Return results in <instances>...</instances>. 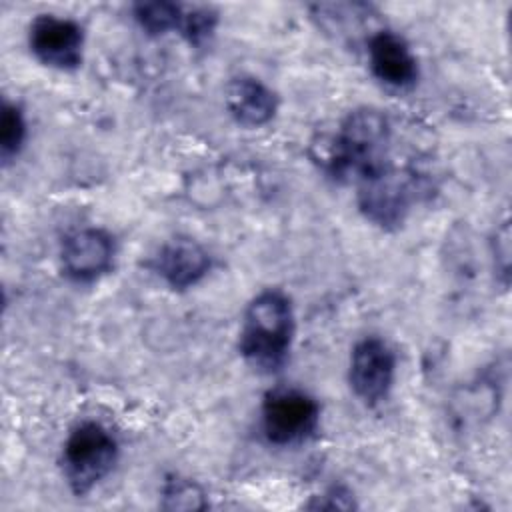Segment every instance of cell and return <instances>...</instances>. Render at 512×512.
<instances>
[{"label":"cell","mask_w":512,"mask_h":512,"mask_svg":"<svg viewBox=\"0 0 512 512\" xmlns=\"http://www.w3.org/2000/svg\"><path fill=\"white\" fill-rule=\"evenodd\" d=\"M388 144L390 126L386 116L374 108H358L328 138L320 160L332 176L356 178L362 184L390 170Z\"/></svg>","instance_id":"cell-1"},{"label":"cell","mask_w":512,"mask_h":512,"mask_svg":"<svg viewBox=\"0 0 512 512\" xmlns=\"http://www.w3.org/2000/svg\"><path fill=\"white\" fill-rule=\"evenodd\" d=\"M292 336L294 312L290 300L278 290H264L244 312L238 348L254 370L272 374L286 362Z\"/></svg>","instance_id":"cell-2"},{"label":"cell","mask_w":512,"mask_h":512,"mask_svg":"<svg viewBox=\"0 0 512 512\" xmlns=\"http://www.w3.org/2000/svg\"><path fill=\"white\" fill-rule=\"evenodd\" d=\"M118 458L114 436L98 422L78 424L64 442L62 472L70 490L76 496L88 494L108 472Z\"/></svg>","instance_id":"cell-3"},{"label":"cell","mask_w":512,"mask_h":512,"mask_svg":"<svg viewBox=\"0 0 512 512\" xmlns=\"http://www.w3.org/2000/svg\"><path fill=\"white\" fill-rule=\"evenodd\" d=\"M320 420L318 402L296 388H276L262 404V430L268 442L288 446L314 434Z\"/></svg>","instance_id":"cell-4"},{"label":"cell","mask_w":512,"mask_h":512,"mask_svg":"<svg viewBox=\"0 0 512 512\" xmlns=\"http://www.w3.org/2000/svg\"><path fill=\"white\" fill-rule=\"evenodd\" d=\"M28 44L42 64L58 70H74L82 62L84 34L70 18L54 14L36 16L28 30Z\"/></svg>","instance_id":"cell-5"},{"label":"cell","mask_w":512,"mask_h":512,"mask_svg":"<svg viewBox=\"0 0 512 512\" xmlns=\"http://www.w3.org/2000/svg\"><path fill=\"white\" fill-rule=\"evenodd\" d=\"M394 370L396 358L392 348L384 340L368 336L352 350L348 372L350 386L366 404H378L392 388Z\"/></svg>","instance_id":"cell-6"},{"label":"cell","mask_w":512,"mask_h":512,"mask_svg":"<svg viewBox=\"0 0 512 512\" xmlns=\"http://www.w3.org/2000/svg\"><path fill=\"white\" fill-rule=\"evenodd\" d=\"M60 260L64 272L78 282H92L106 274L114 260V242L100 228H84L68 234L62 242Z\"/></svg>","instance_id":"cell-7"},{"label":"cell","mask_w":512,"mask_h":512,"mask_svg":"<svg viewBox=\"0 0 512 512\" xmlns=\"http://www.w3.org/2000/svg\"><path fill=\"white\" fill-rule=\"evenodd\" d=\"M372 74L396 90L412 88L418 80V62L406 40L392 30H380L368 40Z\"/></svg>","instance_id":"cell-8"},{"label":"cell","mask_w":512,"mask_h":512,"mask_svg":"<svg viewBox=\"0 0 512 512\" xmlns=\"http://www.w3.org/2000/svg\"><path fill=\"white\" fill-rule=\"evenodd\" d=\"M152 268L168 286L184 290L206 276L210 270V254L196 240L178 236L158 250Z\"/></svg>","instance_id":"cell-9"},{"label":"cell","mask_w":512,"mask_h":512,"mask_svg":"<svg viewBox=\"0 0 512 512\" xmlns=\"http://www.w3.org/2000/svg\"><path fill=\"white\" fill-rule=\"evenodd\" d=\"M408 186L392 170L360 184L358 204L368 220L382 228L398 226L408 212Z\"/></svg>","instance_id":"cell-10"},{"label":"cell","mask_w":512,"mask_h":512,"mask_svg":"<svg viewBox=\"0 0 512 512\" xmlns=\"http://www.w3.org/2000/svg\"><path fill=\"white\" fill-rule=\"evenodd\" d=\"M224 102L232 118L248 128L270 122L278 108L276 94L252 76L232 78L224 92Z\"/></svg>","instance_id":"cell-11"},{"label":"cell","mask_w":512,"mask_h":512,"mask_svg":"<svg viewBox=\"0 0 512 512\" xmlns=\"http://www.w3.org/2000/svg\"><path fill=\"white\" fill-rule=\"evenodd\" d=\"M134 18L142 30L148 34H164L168 30H178L184 8L174 2L154 0V2H138L134 4Z\"/></svg>","instance_id":"cell-12"},{"label":"cell","mask_w":512,"mask_h":512,"mask_svg":"<svg viewBox=\"0 0 512 512\" xmlns=\"http://www.w3.org/2000/svg\"><path fill=\"white\" fill-rule=\"evenodd\" d=\"M162 498V506L168 510H200L206 506L200 486L180 476H172L164 482Z\"/></svg>","instance_id":"cell-13"},{"label":"cell","mask_w":512,"mask_h":512,"mask_svg":"<svg viewBox=\"0 0 512 512\" xmlns=\"http://www.w3.org/2000/svg\"><path fill=\"white\" fill-rule=\"evenodd\" d=\"M218 16L208 6H194L182 12L180 20V34L190 42V46H202L214 34Z\"/></svg>","instance_id":"cell-14"},{"label":"cell","mask_w":512,"mask_h":512,"mask_svg":"<svg viewBox=\"0 0 512 512\" xmlns=\"http://www.w3.org/2000/svg\"><path fill=\"white\" fill-rule=\"evenodd\" d=\"M26 136V122L22 110L14 104L4 102L0 114V154L4 160H10L18 154Z\"/></svg>","instance_id":"cell-15"},{"label":"cell","mask_w":512,"mask_h":512,"mask_svg":"<svg viewBox=\"0 0 512 512\" xmlns=\"http://www.w3.org/2000/svg\"><path fill=\"white\" fill-rule=\"evenodd\" d=\"M308 508H326V510H348L354 508V500L348 492L342 488H330L326 494L314 498V502L308 504Z\"/></svg>","instance_id":"cell-16"},{"label":"cell","mask_w":512,"mask_h":512,"mask_svg":"<svg viewBox=\"0 0 512 512\" xmlns=\"http://www.w3.org/2000/svg\"><path fill=\"white\" fill-rule=\"evenodd\" d=\"M494 258L502 260L498 272L504 276V282L508 278V268H510V232L508 224L504 222L500 230H496V244H494Z\"/></svg>","instance_id":"cell-17"}]
</instances>
